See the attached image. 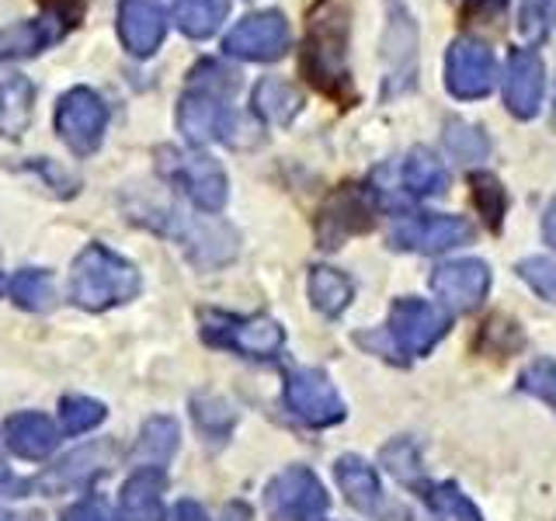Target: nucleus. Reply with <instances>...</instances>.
Instances as JSON below:
<instances>
[{
    "label": "nucleus",
    "mask_w": 556,
    "mask_h": 521,
    "mask_svg": "<svg viewBox=\"0 0 556 521\" xmlns=\"http://www.w3.org/2000/svg\"><path fill=\"white\" fill-rule=\"evenodd\" d=\"M445 334H448V313L445 309L431 306L425 300H414V295H404V300L393 303L390 323H387V341L396 347L400 355L421 358Z\"/></svg>",
    "instance_id": "nucleus-6"
},
{
    "label": "nucleus",
    "mask_w": 556,
    "mask_h": 521,
    "mask_svg": "<svg viewBox=\"0 0 556 521\" xmlns=\"http://www.w3.org/2000/svg\"><path fill=\"white\" fill-rule=\"evenodd\" d=\"M0 434H4L8 452H14L17 459H28V462L49 459L60 445L56 424H52L46 414H35V410H22V414L8 417Z\"/></svg>",
    "instance_id": "nucleus-18"
},
{
    "label": "nucleus",
    "mask_w": 556,
    "mask_h": 521,
    "mask_svg": "<svg viewBox=\"0 0 556 521\" xmlns=\"http://www.w3.org/2000/svg\"><path fill=\"white\" fill-rule=\"evenodd\" d=\"M521 390L535 399H543V404L556 414V361L535 358L529 369L521 372Z\"/></svg>",
    "instance_id": "nucleus-38"
},
{
    "label": "nucleus",
    "mask_w": 556,
    "mask_h": 521,
    "mask_svg": "<svg viewBox=\"0 0 556 521\" xmlns=\"http://www.w3.org/2000/svg\"><path fill=\"white\" fill-rule=\"evenodd\" d=\"M167 35V0H122L118 39L136 60H147L161 49Z\"/></svg>",
    "instance_id": "nucleus-16"
},
{
    "label": "nucleus",
    "mask_w": 556,
    "mask_h": 521,
    "mask_svg": "<svg viewBox=\"0 0 556 521\" xmlns=\"http://www.w3.org/2000/svg\"><path fill=\"white\" fill-rule=\"evenodd\" d=\"M303 74L320 94L334 98L341 104L355 101V84L348 74V14L334 0L320 8V14L309 22L303 39Z\"/></svg>",
    "instance_id": "nucleus-1"
},
{
    "label": "nucleus",
    "mask_w": 556,
    "mask_h": 521,
    "mask_svg": "<svg viewBox=\"0 0 556 521\" xmlns=\"http://www.w3.org/2000/svg\"><path fill=\"white\" fill-rule=\"evenodd\" d=\"M63 521H118V518L112 514V508L104 500L87 497V500L74 504V508L63 514Z\"/></svg>",
    "instance_id": "nucleus-39"
},
{
    "label": "nucleus",
    "mask_w": 556,
    "mask_h": 521,
    "mask_svg": "<svg viewBox=\"0 0 556 521\" xmlns=\"http://www.w3.org/2000/svg\"><path fill=\"white\" fill-rule=\"evenodd\" d=\"M226 17V0H174V22L188 39H213Z\"/></svg>",
    "instance_id": "nucleus-26"
},
{
    "label": "nucleus",
    "mask_w": 556,
    "mask_h": 521,
    "mask_svg": "<svg viewBox=\"0 0 556 521\" xmlns=\"http://www.w3.org/2000/svg\"><path fill=\"white\" fill-rule=\"evenodd\" d=\"M327 508L330 497L324 483L306 466H289L265 486L268 521H324Z\"/></svg>",
    "instance_id": "nucleus-5"
},
{
    "label": "nucleus",
    "mask_w": 556,
    "mask_h": 521,
    "mask_svg": "<svg viewBox=\"0 0 556 521\" xmlns=\"http://www.w3.org/2000/svg\"><path fill=\"white\" fill-rule=\"evenodd\" d=\"M0 521H46L39 511H25V514H11V511H0Z\"/></svg>",
    "instance_id": "nucleus-43"
},
{
    "label": "nucleus",
    "mask_w": 556,
    "mask_h": 521,
    "mask_svg": "<svg viewBox=\"0 0 556 521\" xmlns=\"http://www.w3.org/2000/svg\"><path fill=\"white\" fill-rule=\"evenodd\" d=\"M469 191H473V202L480 208V216L486 219L491 230H501V219H504V205H508V195H504V185L494 178V174H473L469 178Z\"/></svg>",
    "instance_id": "nucleus-34"
},
{
    "label": "nucleus",
    "mask_w": 556,
    "mask_h": 521,
    "mask_svg": "<svg viewBox=\"0 0 556 521\" xmlns=\"http://www.w3.org/2000/svg\"><path fill=\"white\" fill-rule=\"evenodd\" d=\"M178 421L170 417H150L139 431V442H136V459H143L147 466H164L174 452H178Z\"/></svg>",
    "instance_id": "nucleus-30"
},
{
    "label": "nucleus",
    "mask_w": 556,
    "mask_h": 521,
    "mask_svg": "<svg viewBox=\"0 0 556 521\" xmlns=\"http://www.w3.org/2000/svg\"><path fill=\"white\" fill-rule=\"evenodd\" d=\"M233 87V74L219 63H202L191 69V91L178 101V129L191 147H205L226 139L233 143L230 132H237V115L226 104V91Z\"/></svg>",
    "instance_id": "nucleus-2"
},
{
    "label": "nucleus",
    "mask_w": 556,
    "mask_h": 521,
    "mask_svg": "<svg viewBox=\"0 0 556 521\" xmlns=\"http://www.w3.org/2000/svg\"><path fill=\"white\" fill-rule=\"evenodd\" d=\"M109 459H112V445H84L77 452H70V456L52 466L49 473L39 480L49 494H66V491H77V486H87L94 476H101L104 469H109Z\"/></svg>",
    "instance_id": "nucleus-21"
},
{
    "label": "nucleus",
    "mask_w": 556,
    "mask_h": 521,
    "mask_svg": "<svg viewBox=\"0 0 556 521\" xmlns=\"http://www.w3.org/2000/svg\"><path fill=\"white\" fill-rule=\"evenodd\" d=\"M355 300V285L352 278L338 268L317 265L309 271V303L317 306L324 317H341V313L352 306Z\"/></svg>",
    "instance_id": "nucleus-24"
},
{
    "label": "nucleus",
    "mask_w": 556,
    "mask_h": 521,
    "mask_svg": "<svg viewBox=\"0 0 556 521\" xmlns=\"http://www.w3.org/2000/svg\"><path fill=\"white\" fill-rule=\"evenodd\" d=\"M382 466H387L400 483H407V486H425L421 456H417L414 442H407V439H396L393 445L382 448Z\"/></svg>",
    "instance_id": "nucleus-36"
},
{
    "label": "nucleus",
    "mask_w": 556,
    "mask_h": 521,
    "mask_svg": "<svg viewBox=\"0 0 556 521\" xmlns=\"http://www.w3.org/2000/svg\"><path fill=\"white\" fill-rule=\"evenodd\" d=\"M469 240H473V223L463 216H439V213L407 216L390 230L393 247L414 254H445L452 247H463Z\"/></svg>",
    "instance_id": "nucleus-11"
},
{
    "label": "nucleus",
    "mask_w": 556,
    "mask_h": 521,
    "mask_svg": "<svg viewBox=\"0 0 556 521\" xmlns=\"http://www.w3.org/2000/svg\"><path fill=\"white\" fill-rule=\"evenodd\" d=\"M334 480L341 486L344 500L352 504L355 511L369 514L372 521H410V511L382 491L379 473L362 456H341L334 462Z\"/></svg>",
    "instance_id": "nucleus-10"
},
{
    "label": "nucleus",
    "mask_w": 556,
    "mask_h": 521,
    "mask_svg": "<svg viewBox=\"0 0 556 521\" xmlns=\"http://www.w3.org/2000/svg\"><path fill=\"white\" fill-rule=\"evenodd\" d=\"M546 91L543 60L532 49H515L508 69H504V104L515 118H535Z\"/></svg>",
    "instance_id": "nucleus-17"
},
{
    "label": "nucleus",
    "mask_w": 556,
    "mask_h": 521,
    "mask_svg": "<svg viewBox=\"0 0 556 521\" xmlns=\"http://www.w3.org/2000/svg\"><path fill=\"white\" fill-rule=\"evenodd\" d=\"M174 521H208L205 508L195 500H181L178 508H174Z\"/></svg>",
    "instance_id": "nucleus-41"
},
{
    "label": "nucleus",
    "mask_w": 556,
    "mask_h": 521,
    "mask_svg": "<svg viewBox=\"0 0 556 521\" xmlns=\"http://www.w3.org/2000/svg\"><path fill=\"white\" fill-rule=\"evenodd\" d=\"M553 126H556V91H553Z\"/></svg>",
    "instance_id": "nucleus-44"
},
{
    "label": "nucleus",
    "mask_w": 556,
    "mask_h": 521,
    "mask_svg": "<svg viewBox=\"0 0 556 521\" xmlns=\"http://www.w3.org/2000/svg\"><path fill=\"white\" fill-rule=\"evenodd\" d=\"M31 101H35V91L25 77L0 80V132L22 136L31 118Z\"/></svg>",
    "instance_id": "nucleus-29"
},
{
    "label": "nucleus",
    "mask_w": 556,
    "mask_h": 521,
    "mask_svg": "<svg viewBox=\"0 0 556 521\" xmlns=\"http://www.w3.org/2000/svg\"><path fill=\"white\" fill-rule=\"evenodd\" d=\"M425 504L431 521H483L480 508L456 483H425Z\"/></svg>",
    "instance_id": "nucleus-27"
},
{
    "label": "nucleus",
    "mask_w": 556,
    "mask_h": 521,
    "mask_svg": "<svg viewBox=\"0 0 556 521\" xmlns=\"http://www.w3.org/2000/svg\"><path fill=\"white\" fill-rule=\"evenodd\" d=\"M400 185H404L407 199H428V195H442L448 188V170L442 161L428 150H410L400 164Z\"/></svg>",
    "instance_id": "nucleus-22"
},
{
    "label": "nucleus",
    "mask_w": 556,
    "mask_h": 521,
    "mask_svg": "<svg viewBox=\"0 0 556 521\" xmlns=\"http://www.w3.org/2000/svg\"><path fill=\"white\" fill-rule=\"evenodd\" d=\"M139 289H143V278H139L132 260L104 247V243L84 247L74 260V271H70V300L91 313L132 303Z\"/></svg>",
    "instance_id": "nucleus-3"
},
{
    "label": "nucleus",
    "mask_w": 556,
    "mask_h": 521,
    "mask_svg": "<svg viewBox=\"0 0 556 521\" xmlns=\"http://www.w3.org/2000/svg\"><path fill=\"white\" fill-rule=\"evenodd\" d=\"M11 300L28 309V313H46L56 306V285H52V275L39 268H25L11 278Z\"/></svg>",
    "instance_id": "nucleus-31"
},
{
    "label": "nucleus",
    "mask_w": 556,
    "mask_h": 521,
    "mask_svg": "<svg viewBox=\"0 0 556 521\" xmlns=\"http://www.w3.org/2000/svg\"><path fill=\"white\" fill-rule=\"evenodd\" d=\"M543 233H546V243L556 251V202L546 208V219H543Z\"/></svg>",
    "instance_id": "nucleus-42"
},
{
    "label": "nucleus",
    "mask_w": 556,
    "mask_h": 521,
    "mask_svg": "<svg viewBox=\"0 0 556 521\" xmlns=\"http://www.w3.org/2000/svg\"><path fill=\"white\" fill-rule=\"evenodd\" d=\"M178 237H181V247H188L191 260H195V265H205V268H216V265H226V260H233L237 243H240L230 226L219 223L216 216L185 219Z\"/></svg>",
    "instance_id": "nucleus-19"
},
{
    "label": "nucleus",
    "mask_w": 556,
    "mask_h": 521,
    "mask_svg": "<svg viewBox=\"0 0 556 521\" xmlns=\"http://www.w3.org/2000/svg\"><path fill=\"white\" fill-rule=\"evenodd\" d=\"M28 491V483L25 480H17V476H11L8 473V466H4V459H0V497H22Z\"/></svg>",
    "instance_id": "nucleus-40"
},
{
    "label": "nucleus",
    "mask_w": 556,
    "mask_h": 521,
    "mask_svg": "<svg viewBox=\"0 0 556 521\" xmlns=\"http://www.w3.org/2000/svg\"><path fill=\"white\" fill-rule=\"evenodd\" d=\"M431 289L448 309L473 313L486 300V292H491V268L477 257L445 260V265L431 271Z\"/></svg>",
    "instance_id": "nucleus-15"
},
{
    "label": "nucleus",
    "mask_w": 556,
    "mask_h": 521,
    "mask_svg": "<svg viewBox=\"0 0 556 521\" xmlns=\"http://www.w3.org/2000/svg\"><path fill=\"white\" fill-rule=\"evenodd\" d=\"M254 112L271 126H289L303 112V94L282 77H265L254 87Z\"/></svg>",
    "instance_id": "nucleus-23"
},
{
    "label": "nucleus",
    "mask_w": 556,
    "mask_h": 521,
    "mask_svg": "<svg viewBox=\"0 0 556 521\" xmlns=\"http://www.w3.org/2000/svg\"><path fill=\"white\" fill-rule=\"evenodd\" d=\"M191 417H195L199 431L205 434L208 442H213V439L223 442L237 424V410L226 404L223 396H195V399H191Z\"/></svg>",
    "instance_id": "nucleus-32"
},
{
    "label": "nucleus",
    "mask_w": 556,
    "mask_h": 521,
    "mask_svg": "<svg viewBox=\"0 0 556 521\" xmlns=\"http://www.w3.org/2000/svg\"><path fill=\"white\" fill-rule=\"evenodd\" d=\"M372 223H376V208H372L369 195H365L358 185H344L320 208V219H317L320 247L334 251L348 237L372 230Z\"/></svg>",
    "instance_id": "nucleus-13"
},
{
    "label": "nucleus",
    "mask_w": 556,
    "mask_h": 521,
    "mask_svg": "<svg viewBox=\"0 0 556 521\" xmlns=\"http://www.w3.org/2000/svg\"><path fill=\"white\" fill-rule=\"evenodd\" d=\"M497 80L494 52L477 39H456L445 52V87L463 101H477L491 94Z\"/></svg>",
    "instance_id": "nucleus-12"
},
{
    "label": "nucleus",
    "mask_w": 556,
    "mask_h": 521,
    "mask_svg": "<svg viewBox=\"0 0 556 521\" xmlns=\"http://www.w3.org/2000/svg\"><path fill=\"white\" fill-rule=\"evenodd\" d=\"M213 330H205V338L219 344V347H230V352H240L248 358H275L282 352L286 344V330L278 327L271 317H219L213 313Z\"/></svg>",
    "instance_id": "nucleus-14"
},
{
    "label": "nucleus",
    "mask_w": 556,
    "mask_h": 521,
    "mask_svg": "<svg viewBox=\"0 0 556 521\" xmlns=\"http://www.w3.org/2000/svg\"><path fill=\"white\" fill-rule=\"evenodd\" d=\"M292 42V31L282 11H257L240 17V22L226 31L223 49L237 60L248 63H275L286 56Z\"/></svg>",
    "instance_id": "nucleus-8"
},
{
    "label": "nucleus",
    "mask_w": 556,
    "mask_h": 521,
    "mask_svg": "<svg viewBox=\"0 0 556 521\" xmlns=\"http://www.w3.org/2000/svg\"><path fill=\"white\" fill-rule=\"evenodd\" d=\"M445 150L463 164H477L491 153V139H486V132L480 126H469V122L452 118L445 126Z\"/></svg>",
    "instance_id": "nucleus-33"
},
{
    "label": "nucleus",
    "mask_w": 556,
    "mask_h": 521,
    "mask_svg": "<svg viewBox=\"0 0 556 521\" xmlns=\"http://www.w3.org/2000/svg\"><path fill=\"white\" fill-rule=\"evenodd\" d=\"M286 407L309 428H334L344 421V399L320 369H292L286 379Z\"/></svg>",
    "instance_id": "nucleus-9"
},
{
    "label": "nucleus",
    "mask_w": 556,
    "mask_h": 521,
    "mask_svg": "<svg viewBox=\"0 0 556 521\" xmlns=\"http://www.w3.org/2000/svg\"><path fill=\"white\" fill-rule=\"evenodd\" d=\"M164 473L161 466H139L136 473L122 483L118 511L122 521H164Z\"/></svg>",
    "instance_id": "nucleus-20"
},
{
    "label": "nucleus",
    "mask_w": 556,
    "mask_h": 521,
    "mask_svg": "<svg viewBox=\"0 0 556 521\" xmlns=\"http://www.w3.org/2000/svg\"><path fill=\"white\" fill-rule=\"evenodd\" d=\"M104 126H109V104H104L101 94H94L91 87H74V91H66L60 98L56 132L70 153L91 156L101 147Z\"/></svg>",
    "instance_id": "nucleus-7"
},
{
    "label": "nucleus",
    "mask_w": 556,
    "mask_h": 521,
    "mask_svg": "<svg viewBox=\"0 0 556 521\" xmlns=\"http://www.w3.org/2000/svg\"><path fill=\"white\" fill-rule=\"evenodd\" d=\"M518 275H521V282L539 295V300L556 306V260L526 257V260H518Z\"/></svg>",
    "instance_id": "nucleus-37"
},
{
    "label": "nucleus",
    "mask_w": 556,
    "mask_h": 521,
    "mask_svg": "<svg viewBox=\"0 0 556 521\" xmlns=\"http://www.w3.org/2000/svg\"><path fill=\"white\" fill-rule=\"evenodd\" d=\"M104 417H109V410H104V404H98V399L91 396H63L60 404V424L66 434H84L98 428Z\"/></svg>",
    "instance_id": "nucleus-35"
},
{
    "label": "nucleus",
    "mask_w": 556,
    "mask_h": 521,
    "mask_svg": "<svg viewBox=\"0 0 556 521\" xmlns=\"http://www.w3.org/2000/svg\"><path fill=\"white\" fill-rule=\"evenodd\" d=\"M60 31H52L49 22H17L0 31V60H28L56 42Z\"/></svg>",
    "instance_id": "nucleus-28"
},
{
    "label": "nucleus",
    "mask_w": 556,
    "mask_h": 521,
    "mask_svg": "<svg viewBox=\"0 0 556 521\" xmlns=\"http://www.w3.org/2000/svg\"><path fill=\"white\" fill-rule=\"evenodd\" d=\"M390 28H387V63L393 66V77L400 80H410L414 77V46H417V35H414V25H410V14L390 0Z\"/></svg>",
    "instance_id": "nucleus-25"
},
{
    "label": "nucleus",
    "mask_w": 556,
    "mask_h": 521,
    "mask_svg": "<svg viewBox=\"0 0 556 521\" xmlns=\"http://www.w3.org/2000/svg\"><path fill=\"white\" fill-rule=\"evenodd\" d=\"M156 167H161L164 178L181 188L185 195L195 202L202 213H219L230 195V181H226V170L205 153H181L174 147H161L156 153Z\"/></svg>",
    "instance_id": "nucleus-4"
}]
</instances>
